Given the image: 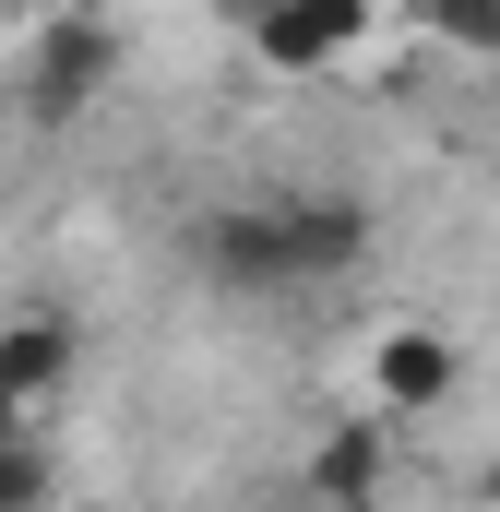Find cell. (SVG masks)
I'll list each match as a JSON object with an SVG mask.
<instances>
[{"mask_svg": "<svg viewBox=\"0 0 500 512\" xmlns=\"http://www.w3.org/2000/svg\"><path fill=\"white\" fill-rule=\"evenodd\" d=\"M120 84V24L108 12H60V24H36V60H24V120L36 131H72L96 96Z\"/></svg>", "mask_w": 500, "mask_h": 512, "instance_id": "cell-1", "label": "cell"}, {"mask_svg": "<svg viewBox=\"0 0 500 512\" xmlns=\"http://www.w3.org/2000/svg\"><path fill=\"white\" fill-rule=\"evenodd\" d=\"M191 262H203V286H227V298H298V262H286V227H274V191H262V203H215V215L191 227Z\"/></svg>", "mask_w": 500, "mask_h": 512, "instance_id": "cell-2", "label": "cell"}, {"mask_svg": "<svg viewBox=\"0 0 500 512\" xmlns=\"http://www.w3.org/2000/svg\"><path fill=\"white\" fill-rule=\"evenodd\" d=\"M274 227H286V262H298V286H334V274H358L381 239V215L358 191H322V179H286L274 191Z\"/></svg>", "mask_w": 500, "mask_h": 512, "instance_id": "cell-3", "label": "cell"}, {"mask_svg": "<svg viewBox=\"0 0 500 512\" xmlns=\"http://www.w3.org/2000/svg\"><path fill=\"white\" fill-rule=\"evenodd\" d=\"M381 489H393V429L381 417H334L310 441V465H298V501L310 512H370Z\"/></svg>", "mask_w": 500, "mask_h": 512, "instance_id": "cell-4", "label": "cell"}, {"mask_svg": "<svg viewBox=\"0 0 500 512\" xmlns=\"http://www.w3.org/2000/svg\"><path fill=\"white\" fill-rule=\"evenodd\" d=\"M358 36H370V0H298V12H250L239 24V48L262 72H334Z\"/></svg>", "mask_w": 500, "mask_h": 512, "instance_id": "cell-5", "label": "cell"}, {"mask_svg": "<svg viewBox=\"0 0 500 512\" xmlns=\"http://www.w3.org/2000/svg\"><path fill=\"white\" fill-rule=\"evenodd\" d=\"M84 370V334H72V310H12L0 322V393L36 417V405H60Z\"/></svg>", "mask_w": 500, "mask_h": 512, "instance_id": "cell-6", "label": "cell"}, {"mask_svg": "<svg viewBox=\"0 0 500 512\" xmlns=\"http://www.w3.org/2000/svg\"><path fill=\"white\" fill-rule=\"evenodd\" d=\"M370 382H381V405H393V417H429L441 393L465 382V358H453V334H429V322H393V334L370 346Z\"/></svg>", "mask_w": 500, "mask_h": 512, "instance_id": "cell-7", "label": "cell"}, {"mask_svg": "<svg viewBox=\"0 0 500 512\" xmlns=\"http://www.w3.org/2000/svg\"><path fill=\"white\" fill-rule=\"evenodd\" d=\"M60 501V453L24 429V441H0V512H48Z\"/></svg>", "mask_w": 500, "mask_h": 512, "instance_id": "cell-8", "label": "cell"}, {"mask_svg": "<svg viewBox=\"0 0 500 512\" xmlns=\"http://www.w3.org/2000/svg\"><path fill=\"white\" fill-rule=\"evenodd\" d=\"M250 512H310V501H298V489H286V501H250Z\"/></svg>", "mask_w": 500, "mask_h": 512, "instance_id": "cell-9", "label": "cell"}, {"mask_svg": "<svg viewBox=\"0 0 500 512\" xmlns=\"http://www.w3.org/2000/svg\"><path fill=\"white\" fill-rule=\"evenodd\" d=\"M48 512H96V501H48Z\"/></svg>", "mask_w": 500, "mask_h": 512, "instance_id": "cell-10", "label": "cell"}, {"mask_svg": "<svg viewBox=\"0 0 500 512\" xmlns=\"http://www.w3.org/2000/svg\"><path fill=\"white\" fill-rule=\"evenodd\" d=\"M489 501H500V465H489Z\"/></svg>", "mask_w": 500, "mask_h": 512, "instance_id": "cell-11", "label": "cell"}]
</instances>
